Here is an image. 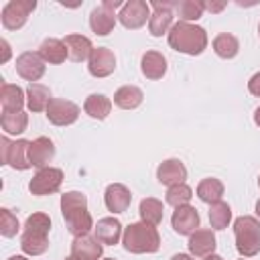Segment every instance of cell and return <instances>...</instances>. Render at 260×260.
I'll return each mask as SVG.
<instances>
[{
    "label": "cell",
    "instance_id": "1",
    "mask_svg": "<svg viewBox=\"0 0 260 260\" xmlns=\"http://www.w3.org/2000/svg\"><path fill=\"white\" fill-rule=\"evenodd\" d=\"M61 213H63L67 230H69V234H73V238L85 236L93 228L91 213L87 211V197L79 191H69V193L61 195Z\"/></svg>",
    "mask_w": 260,
    "mask_h": 260
},
{
    "label": "cell",
    "instance_id": "2",
    "mask_svg": "<svg viewBox=\"0 0 260 260\" xmlns=\"http://www.w3.org/2000/svg\"><path fill=\"white\" fill-rule=\"evenodd\" d=\"M169 45L171 49L185 55H201L207 47V32L197 24L179 20L169 30Z\"/></svg>",
    "mask_w": 260,
    "mask_h": 260
},
{
    "label": "cell",
    "instance_id": "3",
    "mask_svg": "<svg viewBox=\"0 0 260 260\" xmlns=\"http://www.w3.org/2000/svg\"><path fill=\"white\" fill-rule=\"evenodd\" d=\"M49 230H51V219L47 213H32L24 221V232L20 236V248L28 256H41L49 248Z\"/></svg>",
    "mask_w": 260,
    "mask_h": 260
},
{
    "label": "cell",
    "instance_id": "4",
    "mask_svg": "<svg viewBox=\"0 0 260 260\" xmlns=\"http://www.w3.org/2000/svg\"><path fill=\"white\" fill-rule=\"evenodd\" d=\"M122 244H124V250L130 254H152L160 248V236L154 225L138 221L124 228Z\"/></svg>",
    "mask_w": 260,
    "mask_h": 260
},
{
    "label": "cell",
    "instance_id": "5",
    "mask_svg": "<svg viewBox=\"0 0 260 260\" xmlns=\"http://www.w3.org/2000/svg\"><path fill=\"white\" fill-rule=\"evenodd\" d=\"M236 250L244 258H252L260 252V221L252 215H242L234 221Z\"/></svg>",
    "mask_w": 260,
    "mask_h": 260
},
{
    "label": "cell",
    "instance_id": "6",
    "mask_svg": "<svg viewBox=\"0 0 260 260\" xmlns=\"http://www.w3.org/2000/svg\"><path fill=\"white\" fill-rule=\"evenodd\" d=\"M35 8H37V2L35 0H10L2 8V12H0L2 26L6 30H18V28H22L26 24V20H28V14Z\"/></svg>",
    "mask_w": 260,
    "mask_h": 260
},
{
    "label": "cell",
    "instance_id": "7",
    "mask_svg": "<svg viewBox=\"0 0 260 260\" xmlns=\"http://www.w3.org/2000/svg\"><path fill=\"white\" fill-rule=\"evenodd\" d=\"M63 183V171L57 167H45L39 169L37 175L28 183V191L32 195H53L61 189Z\"/></svg>",
    "mask_w": 260,
    "mask_h": 260
},
{
    "label": "cell",
    "instance_id": "8",
    "mask_svg": "<svg viewBox=\"0 0 260 260\" xmlns=\"http://www.w3.org/2000/svg\"><path fill=\"white\" fill-rule=\"evenodd\" d=\"M118 18H120V22H122L126 28L136 30V28L144 26L146 20H150V6H148L144 0H128V2H124V6L120 8Z\"/></svg>",
    "mask_w": 260,
    "mask_h": 260
},
{
    "label": "cell",
    "instance_id": "9",
    "mask_svg": "<svg viewBox=\"0 0 260 260\" xmlns=\"http://www.w3.org/2000/svg\"><path fill=\"white\" fill-rule=\"evenodd\" d=\"M45 112H47V120L55 126H69L79 118V106L61 98H53Z\"/></svg>",
    "mask_w": 260,
    "mask_h": 260
},
{
    "label": "cell",
    "instance_id": "10",
    "mask_svg": "<svg viewBox=\"0 0 260 260\" xmlns=\"http://www.w3.org/2000/svg\"><path fill=\"white\" fill-rule=\"evenodd\" d=\"M16 73L26 81L37 83L45 75V59L39 55V51H24L16 57Z\"/></svg>",
    "mask_w": 260,
    "mask_h": 260
},
{
    "label": "cell",
    "instance_id": "11",
    "mask_svg": "<svg viewBox=\"0 0 260 260\" xmlns=\"http://www.w3.org/2000/svg\"><path fill=\"white\" fill-rule=\"evenodd\" d=\"M171 225L179 236H191L195 230H199V213L193 205H179L173 211Z\"/></svg>",
    "mask_w": 260,
    "mask_h": 260
},
{
    "label": "cell",
    "instance_id": "12",
    "mask_svg": "<svg viewBox=\"0 0 260 260\" xmlns=\"http://www.w3.org/2000/svg\"><path fill=\"white\" fill-rule=\"evenodd\" d=\"M173 6H177L175 2H152L154 12L150 14L148 20V30L152 37H162L167 30H171L173 26Z\"/></svg>",
    "mask_w": 260,
    "mask_h": 260
},
{
    "label": "cell",
    "instance_id": "13",
    "mask_svg": "<svg viewBox=\"0 0 260 260\" xmlns=\"http://www.w3.org/2000/svg\"><path fill=\"white\" fill-rule=\"evenodd\" d=\"M87 69L93 77H108L110 73H114L116 69V57L110 49L106 47H98L91 51L89 59H87Z\"/></svg>",
    "mask_w": 260,
    "mask_h": 260
},
{
    "label": "cell",
    "instance_id": "14",
    "mask_svg": "<svg viewBox=\"0 0 260 260\" xmlns=\"http://www.w3.org/2000/svg\"><path fill=\"white\" fill-rule=\"evenodd\" d=\"M104 252L102 242L95 236H77L71 242V256H75L77 260H100Z\"/></svg>",
    "mask_w": 260,
    "mask_h": 260
},
{
    "label": "cell",
    "instance_id": "15",
    "mask_svg": "<svg viewBox=\"0 0 260 260\" xmlns=\"http://www.w3.org/2000/svg\"><path fill=\"white\" fill-rule=\"evenodd\" d=\"M130 201H132V195H130V189L126 185H122V183L108 185V189L104 193V203H106L108 211L124 213L130 207Z\"/></svg>",
    "mask_w": 260,
    "mask_h": 260
},
{
    "label": "cell",
    "instance_id": "16",
    "mask_svg": "<svg viewBox=\"0 0 260 260\" xmlns=\"http://www.w3.org/2000/svg\"><path fill=\"white\" fill-rule=\"evenodd\" d=\"M156 179L160 185H179V183H185L187 179V167L179 160V158H169V160H162L156 169Z\"/></svg>",
    "mask_w": 260,
    "mask_h": 260
},
{
    "label": "cell",
    "instance_id": "17",
    "mask_svg": "<svg viewBox=\"0 0 260 260\" xmlns=\"http://www.w3.org/2000/svg\"><path fill=\"white\" fill-rule=\"evenodd\" d=\"M116 18H118V14H116L112 8L100 4V6H95V8L91 10V14H89V26H91V30H93L95 35L106 37V35H110V32L114 30Z\"/></svg>",
    "mask_w": 260,
    "mask_h": 260
},
{
    "label": "cell",
    "instance_id": "18",
    "mask_svg": "<svg viewBox=\"0 0 260 260\" xmlns=\"http://www.w3.org/2000/svg\"><path fill=\"white\" fill-rule=\"evenodd\" d=\"M215 246H217L215 244V234L211 230H195L189 236V252H191V256L205 258V256L213 254Z\"/></svg>",
    "mask_w": 260,
    "mask_h": 260
},
{
    "label": "cell",
    "instance_id": "19",
    "mask_svg": "<svg viewBox=\"0 0 260 260\" xmlns=\"http://www.w3.org/2000/svg\"><path fill=\"white\" fill-rule=\"evenodd\" d=\"M55 156V144L47 136H39L30 140V162L37 169H45Z\"/></svg>",
    "mask_w": 260,
    "mask_h": 260
},
{
    "label": "cell",
    "instance_id": "20",
    "mask_svg": "<svg viewBox=\"0 0 260 260\" xmlns=\"http://www.w3.org/2000/svg\"><path fill=\"white\" fill-rule=\"evenodd\" d=\"M6 165H10L12 169L16 171H26L32 167L30 162V140H14L10 142V148H8V160Z\"/></svg>",
    "mask_w": 260,
    "mask_h": 260
},
{
    "label": "cell",
    "instance_id": "21",
    "mask_svg": "<svg viewBox=\"0 0 260 260\" xmlns=\"http://www.w3.org/2000/svg\"><path fill=\"white\" fill-rule=\"evenodd\" d=\"M93 230H95V238L102 242V244H106V246H114V244H118L120 242V238H122V223L116 219V217H102L95 225H93Z\"/></svg>",
    "mask_w": 260,
    "mask_h": 260
},
{
    "label": "cell",
    "instance_id": "22",
    "mask_svg": "<svg viewBox=\"0 0 260 260\" xmlns=\"http://www.w3.org/2000/svg\"><path fill=\"white\" fill-rule=\"evenodd\" d=\"M65 47H67V53H69V59L75 61V63H81L85 59H89L91 51H93V45L87 37L83 35H67L63 39Z\"/></svg>",
    "mask_w": 260,
    "mask_h": 260
},
{
    "label": "cell",
    "instance_id": "23",
    "mask_svg": "<svg viewBox=\"0 0 260 260\" xmlns=\"http://www.w3.org/2000/svg\"><path fill=\"white\" fill-rule=\"evenodd\" d=\"M140 69H142V75L146 79H160L167 73V59L158 51H146L142 55Z\"/></svg>",
    "mask_w": 260,
    "mask_h": 260
},
{
    "label": "cell",
    "instance_id": "24",
    "mask_svg": "<svg viewBox=\"0 0 260 260\" xmlns=\"http://www.w3.org/2000/svg\"><path fill=\"white\" fill-rule=\"evenodd\" d=\"M26 102V93L12 83H2L0 85V104L2 112H22V106Z\"/></svg>",
    "mask_w": 260,
    "mask_h": 260
},
{
    "label": "cell",
    "instance_id": "25",
    "mask_svg": "<svg viewBox=\"0 0 260 260\" xmlns=\"http://www.w3.org/2000/svg\"><path fill=\"white\" fill-rule=\"evenodd\" d=\"M39 55L45 59V63H51V65H59V63H63V61L69 57L65 43L59 41V39H53V37H51V39H45V41L41 43Z\"/></svg>",
    "mask_w": 260,
    "mask_h": 260
},
{
    "label": "cell",
    "instance_id": "26",
    "mask_svg": "<svg viewBox=\"0 0 260 260\" xmlns=\"http://www.w3.org/2000/svg\"><path fill=\"white\" fill-rule=\"evenodd\" d=\"M51 89L43 83H30L26 87V106L30 112H43L51 104Z\"/></svg>",
    "mask_w": 260,
    "mask_h": 260
},
{
    "label": "cell",
    "instance_id": "27",
    "mask_svg": "<svg viewBox=\"0 0 260 260\" xmlns=\"http://www.w3.org/2000/svg\"><path fill=\"white\" fill-rule=\"evenodd\" d=\"M144 100V93L140 87L136 85H122L116 93H114V104L122 110H134L142 104Z\"/></svg>",
    "mask_w": 260,
    "mask_h": 260
},
{
    "label": "cell",
    "instance_id": "28",
    "mask_svg": "<svg viewBox=\"0 0 260 260\" xmlns=\"http://www.w3.org/2000/svg\"><path fill=\"white\" fill-rule=\"evenodd\" d=\"M138 213H140V219L144 223L156 228L162 221V201H158L156 197H146V199L140 201Z\"/></svg>",
    "mask_w": 260,
    "mask_h": 260
},
{
    "label": "cell",
    "instance_id": "29",
    "mask_svg": "<svg viewBox=\"0 0 260 260\" xmlns=\"http://www.w3.org/2000/svg\"><path fill=\"white\" fill-rule=\"evenodd\" d=\"M83 110H85V114H89L91 118L104 120V118L110 114V110H112V102H110V98H106L104 93H91V95H87V100H85V104H83Z\"/></svg>",
    "mask_w": 260,
    "mask_h": 260
},
{
    "label": "cell",
    "instance_id": "30",
    "mask_svg": "<svg viewBox=\"0 0 260 260\" xmlns=\"http://www.w3.org/2000/svg\"><path fill=\"white\" fill-rule=\"evenodd\" d=\"M197 197L205 203H215V201H221L223 197V183L219 179H203L199 185H197Z\"/></svg>",
    "mask_w": 260,
    "mask_h": 260
},
{
    "label": "cell",
    "instance_id": "31",
    "mask_svg": "<svg viewBox=\"0 0 260 260\" xmlns=\"http://www.w3.org/2000/svg\"><path fill=\"white\" fill-rule=\"evenodd\" d=\"M213 51L221 59H234L238 55V51H240V43H238V39L234 35L221 32V35H217L213 39Z\"/></svg>",
    "mask_w": 260,
    "mask_h": 260
},
{
    "label": "cell",
    "instance_id": "32",
    "mask_svg": "<svg viewBox=\"0 0 260 260\" xmlns=\"http://www.w3.org/2000/svg\"><path fill=\"white\" fill-rule=\"evenodd\" d=\"M0 124H2V130L6 134H22L28 126V114H24V112H2Z\"/></svg>",
    "mask_w": 260,
    "mask_h": 260
},
{
    "label": "cell",
    "instance_id": "33",
    "mask_svg": "<svg viewBox=\"0 0 260 260\" xmlns=\"http://www.w3.org/2000/svg\"><path fill=\"white\" fill-rule=\"evenodd\" d=\"M232 219V209L225 201H215L209 207V223L213 230H225Z\"/></svg>",
    "mask_w": 260,
    "mask_h": 260
},
{
    "label": "cell",
    "instance_id": "34",
    "mask_svg": "<svg viewBox=\"0 0 260 260\" xmlns=\"http://www.w3.org/2000/svg\"><path fill=\"white\" fill-rule=\"evenodd\" d=\"M177 14L181 18V22H191V20H197L201 18L203 10H205V4L199 2V0H183V2H177Z\"/></svg>",
    "mask_w": 260,
    "mask_h": 260
},
{
    "label": "cell",
    "instance_id": "35",
    "mask_svg": "<svg viewBox=\"0 0 260 260\" xmlns=\"http://www.w3.org/2000/svg\"><path fill=\"white\" fill-rule=\"evenodd\" d=\"M193 197V189L185 183H179V185H173L169 187L167 191V203L173 205V207H179V205H187Z\"/></svg>",
    "mask_w": 260,
    "mask_h": 260
},
{
    "label": "cell",
    "instance_id": "36",
    "mask_svg": "<svg viewBox=\"0 0 260 260\" xmlns=\"http://www.w3.org/2000/svg\"><path fill=\"white\" fill-rule=\"evenodd\" d=\"M18 228H20V225H18L16 215H14L10 209L2 207V209H0V234H2L4 238H12V236H16Z\"/></svg>",
    "mask_w": 260,
    "mask_h": 260
},
{
    "label": "cell",
    "instance_id": "37",
    "mask_svg": "<svg viewBox=\"0 0 260 260\" xmlns=\"http://www.w3.org/2000/svg\"><path fill=\"white\" fill-rule=\"evenodd\" d=\"M248 89H250V93H252V95L260 98V71H258V73H254V75L250 77V81H248Z\"/></svg>",
    "mask_w": 260,
    "mask_h": 260
},
{
    "label": "cell",
    "instance_id": "38",
    "mask_svg": "<svg viewBox=\"0 0 260 260\" xmlns=\"http://www.w3.org/2000/svg\"><path fill=\"white\" fill-rule=\"evenodd\" d=\"M0 144H2V146H0V150H2V162L6 165V160H8V148H10V140H8L6 136H2V138H0Z\"/></svg>",
    "mask_w": 260,
    "mask_h": 260
},
{
    "label": "cell",
    "instance_id": "39",
    "mask_svg": "<svg viewBox=\"0 0 260 260\" xmlns=\"http://www.w3.org/2000/svg\"><path fill=\"white\" fill-rule=\"evenodd\" d=\"M203 4H205V8L209 12H219V10L225 8V2H203Z\"/></svg>",
    "mask_w": 260,
    "mask_h": 260
},
{
    "label": "cell",
    "instance_id": "40",
    "mask_svg": "<svg viewBox=\"0 0 260 260\" xmlns=\"http://www.w3.org/2000/svg\"><path fill=\"white\" fill-rule=\"evenodd\" d=\"M0 45H2V59H0V61H2V63H6V61H8V57H10V45H8L4 39L0 41Z\"/></svg>",
    "mask_w": 260,
    "mask_h": 260
},
{
    "label": "cell",
    "instance_id": "41",
    "mask_svg": "<svg viewBox=\"0 0 260 260\" xmlns=\"http://www.w3.org/2000/svg\"><path fill=\"white\" fill-rule=\"evenodd\" d=\"M102 4H104V6H108V8H112V10H116V8H120V6H124V2H122V0H104Z\"/></svg>",
    "mask_w": 260,
    "mask_h": 260
},
{
    "label": "cell",
    "instance_id": "42",
    "mask_svg": "<svg viewBox=\"0 0 260 260\" xmlns=\"http://www.w3.org/2000/svg\"><path fill=\"white\" fill-rule=\"evenodd\" d=\"M171 260H193V256H189V254H175Z\"/></svg>",
    "mask_w": 260,
    "mask_h": 260
},
{
    "label": "cell",
    "instance_id": "43",
    "mask_svg": "<svg viewBox=\"0 0 260 260\" xmlns=\"http://www.w3.org/2000/svg\"><path fill=\"white\" fill-rule=\"evenodd\" d=\"M254 122L260 126V106H258V108H256V112H254Z\"/></svg>",
    "mask_w": 260,
    "mask_h": 260
},
{
    "label": "cell",
    "instance_id": "44",
    "mask_svg": "<svg viewBox=\"0 0 260 260\" xmlns=\"http://www.w3.org/2000/svg\"><path fill=\"white\" fill-rule=\"evenodd\" d=\"M203 260H223L221 256H217V254H209V256H205Z\"/></svg>",
    "mask_w": 260,
    "mask_h": 260
},
{
    "label": "cell",
    "instance_id": "45",
    "mask_svg": "<svg viewBox=\"0 0 260 260\" xmlns=\"http://www.w3.org/2000/svg\"><path fill=\"white\" fill-rule=\"evenodd\" d=\"M8 260H28V258H24V256H10Z\"/></svg>",
    "mask_w": 260,
    "mask_h": 260
},
{
    "label": "cell",
    "instance_id": "46",
    "mask_svg": "<svg viewBox=\"0 0 260 260\" xmlns=\"http://www.w3.org/2000/svg\"><path fill=\"white\" fill-rule=\"evenodd\" d=\"M256 215H258V217H260V199H258V201H256Z\"/></svg>",
    "mask_w": 260,
    "mask_h": 260
},
{
    "label": "cell",
    "instance_id": "47",
    "mask_svg": "<svg viewBox=\"0 0 260 260\" xmlns=\"http://www.w3.org/2000/svg\"><path fill=\"white\" fill-rule=\"evenodd\" d=\"M65 260H77V258H75V256H67Z\"/></svg>",
    "mask_w": 260,
    "mask_h": 260
},
{
    "label": "cell",
    "instance_id": "48",
    "mask_svg": "<svg viewBox=\"0 0 260 260\" xmlns=\"http://www.w3.org/2000/svg\"><path fill=\"white\" fill-rule=\"evenodd\" d=\"M106 260H116V258H106Z\"/></svg>",
    "mask_w": 260,
    "mask_h": 260
},
{
    "label": "cell",
    "instance_id": "49",
    "mask_svg": "<svg viewBox=\"0 0 260 260\" xmlns=\"http://www.w3.org/2000/svg\"><path fill=\"white\" fill-rule=\"evenodd\" d=\"M258 32H260V24H258Z\"/></svg>",
    "mask_w": 260,
    "mask_h": 260
},
{
    "label": "cell",
    "instance_id": "50",
    "mask_svg": "<svg viewBox=\"0 0 260 260\" xmlns=\"http://www.w3.org/2000/svg\"><path fill=\"white\" fill-rule=\"evenodd\" d=\"M258 185H260V179H258Z\"/></svg>",
    "mask_w": 260,
    "mask_h": 260
},
{
    "label": "cell",
    "instance_id": "51",
    "mask_svg": "<svg viewBox=\"0 0 260 260\" xmlns=\"http://www.w3.org/2000/svg\"><path fill=\"white\" fill-rule=\"evenodd\" d=\"M242 260H244V258H242Z\"/></svg>",
    "mask_w": 260,
    "mask_h": 260
}]
</instances>
